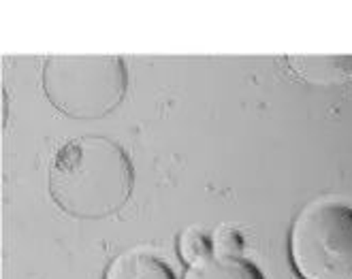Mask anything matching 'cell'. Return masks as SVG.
<instances>
[{
    "label": "cell",
    "mask_w": 352,
    "mask_h": 279,
    "mask_svg": "<svg viewBox=\"0 0 352 279\" xmlns=\"http://www.w3.org/2000/svg\"><path fill=\"white\" fill-rule=\"evenodd\" d=\"M135 168L124 149L105 137H77L50 162V194L71 218L100 220L118 213L133 194Z\"/></svg>",
    "instance_id": "1"
},
{
    "label": "cell",
    "mask_w": 352,
    "mask_h": 279,
    "mask_svg": "<svg viewBox=\"0 0 352 279\" xmlns=\"http://www.w3.org/2000/svg\"><path fill=\"white\" fill-rule=\"evenodd\" d=\"M41 85L58 111L94 120L111 113L124 100L129 73L118 56H52L43 64Z\"/></svg>",
    "instance_id": "2"
},
{
    "label": "cell",
    "mask_w": 352,
    "mask_h": 279,
    "mask_svg": "<svg viewBox=\"0 0 352 279\" xmlns=\"http://www.w3.org/2000/svg\"><path fill=\"white\" fill-rule=\"evenodd\" d=\"M291 260L303 279H352V207L340 199L309 203L291 230Z\"/></svg>",
    "instance_id": "3"
},
{
    "label": "cell",
    "mask_w": 352,
    "mask_h": 279,
    "mask_svg": "<svg viewBox=\"0 0 352 279\" xmlns=\"http://www.w3.org/2000/svg\"><path fill=\"white\" fill-rule=\"evenodd\" d=\"M105 279H175L167 263L148 249H129L111 260Z\"/></svg>",
    "instance_id": "4"
},
{
    "label": "cell",
    "mask_w": 352,
    "mask_h": 279,
    "mask_svg": "<svg viewBox=\"0 0 352 279\" xmlns=\"http://www.w3.org/2000/svg\"><path fill=\"white\" fill-rule=\"evenodd\" d=\"M184 279H265L261 269L245 260L243 256H210L197 265H190Z\"/></svg>",
    "instance_id": "5"
},
{
    "label": "cell",
    "mask_w": 352,
    "mask_h": 279,
    "mask_svg": "<svg viewBox=\"0 0 352 279\" xmlns=\"http://www.w3.org/2000/svg\"><path fill=\"white\" fill-rule=\"evenodd\" d=\"M288 62L305 81L314 83L344 81L352 75V56H293Z\"/></svg>",
    "instance_id": "6"
},
{
    "label": "cell",
    "mask_w": 352,
    "mask_h": 279,
    "mask_svg": "<svg viewBox=\"0 0 352 279\" xmlns=\"http://www.w3.org/2000/svg\"><path fill=\"white\" fill-rule=\"evenodd\" d=\"M179 254L184 263H188V267L197 265L205 258H210V256H214V241L207 232L199 228H188V230H184L179 237Z\"/></svg>",
    "instance_id": "7"
},
{
    "label": "cell",
    "mask_w": 352,
    "mask_h": 279,
    "mask_svg": "<svg viewBox=\"0 0 352 279\" xmlns=\"http://www.w3.org/2000/svg\"><path fill=\"white\" fill-rule=\"evenodd\" d=\"M212 241H214V256H231V258H239L245 247L243 234L237 228L226 226V224L216 228V232L212 234Z\"/></svg>",
    "instance_id": "8"
}]
</instances>
